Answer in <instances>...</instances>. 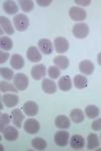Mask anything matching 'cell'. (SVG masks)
I'll return each mask as SVG.
<instances>
[{
    "label": "cell",
    "mask_w": 101,
    "mask_h": 151,
    "mask_svg": "<svg viewBox=\"0 0 101 151\" xmlns=\"http://www.w3.org/2000/svg\"><path fill=\"white\" fill-rule=\"evenodd\" d=\"M28 78L25 74H21L18 73L14 76L13 78V85L15 86V88L18 91H24V90L28 89Z\"/></svg>",
    "instance_id": "6da1fadb"
},
{
    "label": "cell",
    "mask_w": 101,
    "mask_h": 151,
    "mask_svg": "<svg viewBox=\"0 0 101 151\" xmlns=\"http://www.w3.org/2000/svg\"><path fill=\"white\" fill-rule=\"evenodd\" d=\"M13 23H14V27L16 28V30L24 31L28 27L29 20L25 14H17L13 18Z\"/></svg>",
    "instance_id": "7a4b0ae2"
},
{
    "label": "cell",
    "mask_w": 101,
    "mask_h": 151,
    "mask_svg": "<svg viewBox=\"0 0 101 151\" xmlns=\"http://www.w3.org/2000/svg\"><path fill=\"white\" fill-rule=\"evenodd\" d=\"M69 15H70L71 19L74 21H83L87 17V13H86L84 9L77 6L71 7L70 10H69Z\"/></svg>",
    "instance_id": "3957f363"
},
{
    "label": "cell",
    "mask_w": 101,
    "mask_h": 151,
    "mask_svg": "<svg viewBox=\"0 0 101 151\" xmlns=\"http://www.w3.org/2000/svg\"><path fill=\"white\" fill-rule=\"evenodd\" d=\"M89 33V27L86 23L75 24L73 27V35L77 38H85Z\"/></svg>",
    "instance_id": "277c9868"
},
{
    "label": "cell",
    "mask_w": 101,
    "mask_h": 151,
    "mask_svg": "<svg viewBox=\"0 0 101 151\" xmlns=\"http://www.w3.org/2000/svg\"><path fill=\"white\" fill-rule=\"evenodd\" d=\"M69 138H70L69 132L60 130L55 134V136H54V141H55L56 144L58 146H60V147H65L69 143Z\"/></svg>",
    "instance_id": "5b68a950"
},
{
    "label": "cell",
    "mask_w": 101,
    "mask_h": 151,
    "mask_svg": "<svg viewBox=\"0 0 101 151\" xmlns=\"http://www.w3.org/2000/svg\"><path fill=\"white\" fill-rule=\"evenodd\" d=\"M23 128L25 130V132H28V134H36L39 131V128H41V125H39V122L38 120L33 118L28 119V120L24 122Z\"/></svg>",
    "instance_id": "8992f818"
},
{
    "label": "cell",
    "mask_w": 101,
    "mask_h": 151,
    "mask_svg": "<svg viewBox=\"0 0 101 151\" xmlns=\"http://www.w3.org/2000/svg\"><path fill=\"white\" fill-rule=\"evenodd\" d=\"M54 47H55L56 52L58 53H64L68 52L69 50V41L65 37H57L54 40Z\"/></svg>",
    "instance_id": "52a82bcc"
},
{
    "label": "cell",
    "mask_w": 101,
    "mask_h": 151,
    "mask_svg": "<svg viewBox=\"0 0 101 151\" xmlns=\"http://www.w3.org/2000/svg\"><path fill=\"white\" fill-rule=\"evenodd\" d=\"M38 45H39V50L44 55H48L53 52V42L50 40H48V38H43V40H39Z\"/></svg>",
    "instance_id": "ba28073f"
},
{
    "label": "cell",
    "mask_w": 101,
    "mask_h": 151,
    "mask_svg": "<svg viewBox=\"0 0 101 151\" xmlns=\"http://www.w3.org/2000/svg\"><path fill=\"white\" fill-rule=\"evenodd\" d=\"M23 112L28 116H36L39 112V106L36 102L33 101H28L23 104Z\"/></svg>",
    "instance_id": "9c48e42d"
},
{
    "label": "cell",
    "mask_w": 101,
    "mask_h": 151,
    "mask_svg": "<svg viewBox=\"0 0 101 151\" xmlns=\"http://www.w3.org/2000/svg\"><path fill=\"white\" fill-rule=\"evenodd\" d=\"M46 67L45 65H36L33 67L31 72V75L33 77V80H36V81H39V80L44 79L46 76Z\"/></svg>",
    "instance_id": "30bf717a"
},
{
    "label": "cell",
    "mask_w": 101,
    "mask_h": 151,
    "mask_svg": "<svg viewBox=\"0 0 101 151\" xmlns=\"http://www.w3.org/2000/svg\"><path fill=\"white\" fill-rule=\"evenodd\" d=\"M70 145L73 149L75 150H80L82 148H84L85 146V139L83 136L78 135V134H75L71 137L70 140Z\"/></svg>",
    "instance_id": "8fae6325"
},
{
    "label": "cell",
    "mask_w": 101,
    "mask_h": 151,
    "mask_svg": "<svg viewBox=\"0 0 101 151\" xmlns=\"http://www.w3.org/2000/svg\"><path fill=\"white\" fill-rule=\"evenodd\" d=\"M79 70H80V72L82 73V74L89 76L91 74H93V72H94V70H95V67L91 60H82V62L79 64Z\"/></svg>",
    "instance_id": "7c38bea8"
},
{
    "label": "cell",
    "mask_w": 101,
    "mask_h": 151,
    "mask_svg": "<svg viewBox=\"0 0 101 151\" xmlns=\"http://www.w3.org/2000/svg\"><path fill=\"white\" fill-rule=\"evenodd\" d=\"M18 100H19L18 96L15 94H5L2 96V102L8 108L15 107L18 104Z\"/></svg>",
    "instance_id": "4fadbf2b"
},
{
    "label": "cell",
    "mask_w": 101,
    "mask_h": 151,
    "mask_svg": "<svg viewBox=\"0 0 101 151\" xmlns=\"http://www.w3.org/2000/svg\"><path fill=\"white\" fill-rule=\"evenodd\" d=\"M2 135L4 136V138L7 141H15L18 138V131L15 127H12V126H7L4 129V131L2 132Z\"/></svg>",
    "instance_id": "5bb4252c"
},
{
    "label": "cell",
    "mask_w": 101,
    "mask_h": 151,
    "mask_svg": "<svg viewBox=\"0 0 101 151\" xmlns=\"http://www.w3.org/2000/svg\"><path fill=\"white\" fill-rule=\"evenodd\" d=\"M11 119H12V123L14 124L16 128H20L23 121L24 120V115L19 109H14L11 112Z\"/></svg>",
    "instance_id": "9a60e30c"
},
{
    "label": "cell",
    "mask_w": 101,
    "mask_h": 151,
    "mask_svg": "<svg viewBox=\"0 0 101 151\" xmlns=\"http://www.w3.org/2000/svg\"><path fill=\"white\" fill-rule=\"evenodd\" d=\"M26 57L31 63H39L41 60V55L36 47H31L26 52Z\"/></svg>",
    "instance_id": "2e32d148"
},
{
    "label": "cell",
    "mask_w": 101,
    "mask_h": 151,
    "mask_svg": "<svg viewBox=\"0 0 101 151\" xmlns=\"http://www.w3.org/2000/svg\"><path fill=\"white\" fill-rule=\"evenodd\" d=\"M41 88L43 91L47 94H54L57 92V86L55 82L52 81L51 79H45L41 83Z\"/></svg>",
    "instance_id": "e0dca14e"
},
{
    "label": "cell",
    "mask_w": 101,
    "mask_h": 151,
    "mask_svg": "<svg viewBox=\"0 0 101 151\" xmlns=\"http://www.w3.org/2000/svg\"><path fill=\"white\" fill-rule=\"evenodd\" d=\"M55 125L59 129H68L70 128L71 122L69 118L65 115H60L55 119Z\"/></svg>",
    "instance_id": "ac0fdd59"
},
{
    "label": "cell",
    "mask_w": 101,
    "mask_h": 151,
    "mask_svg": "<svg viewBox=\"0 0 101 151\" xmlns=\"http://www.w3.org/2000/svg\"><path fill=\"white\" fill-rule=\"evenodd\" d=\"M0 23H1V28L4 30V32H6L9 35H13L14 28L12 27V24L8 18L5 17V16H1L0 17Z\"/></svg>",
    "instance_id": "d6986e66"
},
{
    "label": "cell",
    "mask_w": 101,
    "mask_h": 151,
    "mask_svg": "<svg viewBox=\"0 0 101 151\" xmlns=\"http://www.w3.org/2000/svg\"><path fill=\"white\" fill-rule=\"evenodd\" d=\"M10 65L13 69L15 70H20L23 68L24 65V60L23 58L21 57L20 55L18 53H15L11 57V60H10Z\"/></svg>",
    "instance_id": "ffe728a7"
},
{
    "label": "cell",
    "mask_w": 101,
    "mask_h": 151,
    "mask_svg": "<svg viewBox=\"0 0 101 151\" xmlns=\"http://www.w3.org/2000/svg\"><path fill=\"white\" fill-rule=\"evenodd\" d=\"M54 64L60 70H66L69 67L70 62H69V58L65 55H58L54 58Z\"/></svg>",
    "instance_id": "44dd1931"
},
{
    "label": "cell",
    "mask_w": 101,
    "mask_h": 151,
    "mask_svg": "<svg viewBox=\"0 0 101 151\" xmlns=\"http://www.w3.org/2000/svg\"><path fill=\"white\" fill-rule=\"evenodd\" d=\"M58 86L61 91L64 92H67L69 90H71V88H72V81H71L70 77L69 76H64V77L61 78L59 80Z\"/></svg>",
    "instance_id": "7402d4cb"
},
{
    "label": "cell",
    "mask_w": 101,
    "mask_h": 151,
    "mask_svg": "<svg viewBox=\"0 0 101 151\" xmlns=\"http://www.w3.org/2000/svg\"><path fill=\"white\" fill-rule=\"evenodd\" d=\"M99 137L95 133H91L87 137V149L92 150L99 146Z\"/></svg>",
    "instance_id": "603a6c76"
},
{
    "label": "cell",
    "mask_w": 101,
    "mask_h": 151,
    "mask_svg": "<svg viewBox=\"0 0 101 151\" xmlns=\"http://www.w3.org/2000/svg\"><path fill=\"white\" fill-rule=\"evenodd\" d=\"M3 10L6 12L7 14H15L18 11V6L14 1L8 0V1H4L3 2Z\"/></svg>",
    "instance_id": "cb8c5ba5"
},
{
    "label": "cell",
    "mask_w": 101,
    "mask_h": 151,
    "mask_svg": "<svg viewBox=\"0 0 101 151\" xmlns=\"http://www.w3.org/2000/svg\"><path fill=\"white\" fill-rule=\"evenodd\" d=\"M70 117L74 123L83 122V121H84V118H85L84 113H83V111L80 110V109H74V110L71 111Z\"/></svg>",
    "instance_id": "d4e9b609"
},
{
    "label": "cell",
    "mask_w": 101,
    "mask_h": 151,
    "mask_svg": "<svg viewBox=\"0 0 101 151\" xmlns=\"http://www.w3.org/2000/svg\"><path fill=\"white\" fill-rule=\"evenodd\" d=\"M99 109H98L97 106H94V105H89L85 108V114L88 118L90 119H94L97 118L99 116Z\"/></svg>",
    "instance_id": "484cf974"
},
{
    "label": "cell",
    "mask_w": 101,
    "mask_h": 151,
    "mask_svg": "<svg viewBox=\"0 0 101 151\" xmlns=\"http://www.w3.org/2000/svg\"><path fill=\"white\" fill-rule=\"evenodd\" d=\"M87 83H88V81L84 76L77 75V76H75V78H74V85H75V87L79 90H82V89H84V88H86Z\"/></svg>",
    "instance_id": "4316f807"
},
{
    "label": "cell",
    "mask_w": 101,
    "mask_h": 151,
    "mask_svg": "<svg viewBox=\"0 0 101 151\" xmlns=\"http://www.w3.org/2000/svg\"><path fill=\"white\" fill-rule=\"evenodd\" d=\"M12 47H13V42H12V40L8 36H2L1 40H0V47H1L2 50H10Z\"/></svg>",
    "instance_id": "83f0119b"
},
{
    "label": "cell",
    "mask_w": 101,
    "mask_h": 151,
    "mask_svg": "<svg viewBox=\"0 0 101 151\" xmlns=\"http://www.w3.org/2000/svg\"><path fill=\"white\" fill-rule=\"evenodd\" d=\"M31 145H33V147L36 150H45L47 148L46 140L41 137L33 138V141H31Z\"/></svg>",
    "instance_id": "f1b7e54d"
},
{
    "label": "cell",
    "mask_w": 101,
    "mask_h": 151,
    "mask_svg": "<svg viewBox=\"0 0 101 151\" xmlns=\"http://www.w3.org/2000/svg\"><path fill=\"white\" fill-rule=\"evenodd\" d=\"M18 3L20 5V8L24 12H31L34 7V3L31 0H19Z\"/></svg>",
    "instance_id": "f546056e"
},
{
    "label": "cell",
    "mask_w": 101,
    "mask_h": 151,
    "mask_svg": "<svg viewBox=\"0 0 101 151\" xmlns=\"http://www.w3.org/2000/svg\"><path fill=\"white\" fill-rule=\"evenodd\" d=\"M10 117L8 114L4 113L2 114L1 117H0V131H1V133L4 131V129H5L7 126H8V124L10 123Z\"/></svg>",
    "instance_id": "4dcf8cb0"
},
{
    "label": "cell",
    "mask_w": 101,
    "mask_h": 151,
    "mask_svg": "<svg viewBox=\"0 0 101 151\" xmlns=\"http://www.w3.org/2000/svg\"><path fill=\"white\" fill-rule=\"evenodd\" d=\"M0 90H1V92H17V89L14 85L4 81L0 83Z\"/></svg>",
    "instance_id": "1f68e13d"
},
{
    "label": "cell",
    "mask_w": 101,
    "mask_h": 151,
    "mask_svg": "<svg viewBox=\"0 0 101 151\" xmlns=\"http://www.w3.org/2000/svg\"><path fill=\"white\" fill-rule=\"evenodd\" d=\"M0 74H1V77L4 78L7 81H10V80H12V78H14V76H15L13 74V70L9 69V68H1Z\"/></svg>",
    "instance_id": "d6a6232c"
},
{
    "label": "cell",
    "mask_w": 101,
    "mask_h": 151,
    "mask_svg": "<svg viewBox=\"0 0 101 151\" xmlns=\"http://www.w3.org/2000/svg\"><path fill=\"white\" fill-rule=\"evenodd\" d=\"M48 75L50 76L51 79L56 80V79H58V78L60 77L61 70L59 69L58 67H56V65H52V67L49 68V70H48Z\"/></svg>",
    "instance_id": "836d02e7"
},
{
    "label": "cell",
    "mask_w": 101,
    "mask_h": 151,
    "mask_svg": "<svg viewBox=\"0 0 101 151\" xmlns=\"http://www.w3.org/2000/svg\"><path fill=\"white\" fill-rule=\"evenodd\" d=\"M91 128L95 131H101V118L93 121L92 124H91Z\"/></svg>",
    "instance_id": "e575fe53"
},
{
    "label": "cell",
    "mask_w": 101,
    "mask_h": 151,
    "mask_svg": "<svg viewBox=\"0 0 101 151\" xmlns=\"http://www.w3.org/2000/svg\"><path fill=\"white\" fill-rule=\"evenodd\" d=\"M8 58H9V53L8 52H4L3 50L0 52V63H1V64L6 63V60H8Z\"/></svg>",
    "instance_id": "d590c367"
},
{
    "label": "cell",
    "mask_w": 101,
    "mask_h": 151,
    "mask_svg": "<svg viewBox=\"0 0 101 151\" xmlns=\"http://www.w3.org/2000/svg\"><path fill=\"white\" fill-rule=\"evenodd\" d=\"M52 0H47V1H43V0H38L36 3L39 4V6H49L52 3Z\"/></svg>",
    "instance_id": "8d00e7d4"
},
{
    "label": "cell",
    "mask_w": 101,
    "mask_h": 151,
    "mask_svg": "<svg viewBox=\"0 0 101 151\" xmlns=\"http://www.w3.org/2000/svg\"><path fill=\"white\" fill-rule=\"evenodd\" d=\"M90 0H87V1H81V0H76L75 1V3H77L79 4V5H81V6H87V5H89L90 4Z\"/></svg>",
    "instance_id": "74e56055"
},
{
    "label": "cell",
    "mask_w": 101,
    "mask_h": 151,
    "mask_svg": "<svg viewBox=\"0 0 101 151\" xmlns=\"http://www.w3.org/2000/svg\"><path fill=\"white\" fill-rule=\"evenodd\" d=\"M97 62H98V64H99V65H101V52L98 53V55H97Z\"/></svg>",
    "instance_id": "f35d334b"
},
{
    "label": "cell",
    "mask_w": 101,
    "mask_h": 151,
    "mask_svg": "<svg viewBox=\"0 0 101 151\" xmlns=\"http://www.w3.org/2000/svg\"><path fill=\"white\" fill-rule=\"evenodd\" d=\"M100 139H101V135H100Z\"/></svg>",
    "instance_id": "ab89813d"
}]
</instances>
